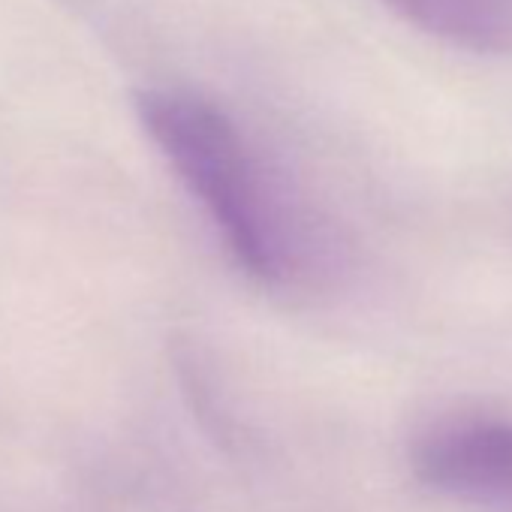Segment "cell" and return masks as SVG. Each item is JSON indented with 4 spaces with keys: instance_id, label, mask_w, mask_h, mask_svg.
Masks as SVG:
<instances>
[{
    "instance_id": "obj_1",
    "label": "cell",
    "mask_w": 512,
    "mask_h": 512,
    "mask_svg": "<svg viewBox=\"0 0 512 512\" xmlns=\"http://www.w3.org/2000/svg\"><path fill=\"white\" fill-rule=\"evenodd\" d=\"M136 115L202 202L241 272L263 284L290 281L308 244L238 124L211 100L181 88H145L136 97Z\"/></svg>"
},
{
    "instance_id": "obj_2",
    "label": "cell",
    "mask_w": 512,
    "mask_h": 512,
    "mask_svg": "<svg viewBox=\"0 0 512 512\" xmlns=\"http://www.w3.org/2000/svg\"><path fill=\"white\" fill-rule=\"evenodd\" d=\"M416 479L479 512H512V422H440L410 449Z\"/></svg>"
},
{
    "instance_id": "obj_3",
    "label": "cell",
    "mask_w": 512,
    "mask_h": 512,
    "mask_svg": "<svg viewBox=\"0 0 512 512\" xmlns=\"http://www.w3.org/2000/svg\"><path fill=\"white\" fill-rule=\"evenodd\" d=\"M416 31L470 55L512 58V0H383Z\"/></svg>"
}]
</instances>
